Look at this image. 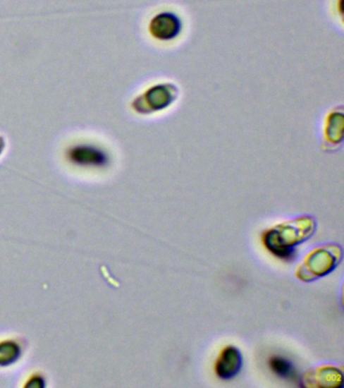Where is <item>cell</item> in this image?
<instances>
[{"instance_id": "obj_2", "label": "cell", "mask_w": 344, "mask_h": 388, "mask_svg": "<svg viewBox=\"0 0 344 388\" xmlns=\"http://www.w3.org/2000/svg\"><path fill=\"white\" fill-rule=\"evenodd\" d=\"M242 363L240 352L235 347H227L217 362V375L224 380H231L240 372Z\"/></svg>"}, {"instance_id": "obj_4", "label": "cell", "mask_w": 344, "mask_h": 388, "mask_svg": "<svg viewBox=\"0 0 344 388\" xmlns=\"http://www.w3.org/2000/svg\"><path fill=\"white\" fill-rule=\"evenodd\" d=\"M270 366L274 373L277 374L278 377L284 380H298L296 370H295L293 364L289 360L283 358V357H273L270 360Z\"/></svg>"}, {"instance_id": "obj_3", "label": "cell", "mask_w": 344, "mask_h": 388, "mask_svg": "<svg viewBox=\"0 0 344 388\" xmlns=\"http://www.w3.org/2000/svg\"><path fill=\"white\" fill-rule=\"evenodd\" d=\"M174 90L167 84L154 86L146 93V100L152 111H159L166 109L175 99Z\"/></svg>"}, {"instance_id": "obj_1", "label": "cell", "mask_w": 344, "mask_h": 388, "mask_svg": "<svg viewBox=\"0 0 344 388\" xmlns=\"http://www.w3.org/2000/svg\"><path fill=\"white\" fill-rule=\"evenodd\" d=\"M181 32V20L173 13L166 11L159 13L149 23V32L158 41H174L180 36Z\"/></svg>"}, {"instance_id": "obj_5", "label": "cell", "mask_w": 344, "mask_h": 388, "mask_svg": "<svg viewBox=\"0 0 344 388\" xmlns=\"http://www.w3.org/2000/svg\"><path fill=\"white\" fill-rule=\"evenodd\" d=\"M18 355H20V349L18 348L16 349L15 344L2 343L0 345V366L13 363Z\"/></svg>"}]
</instances>
